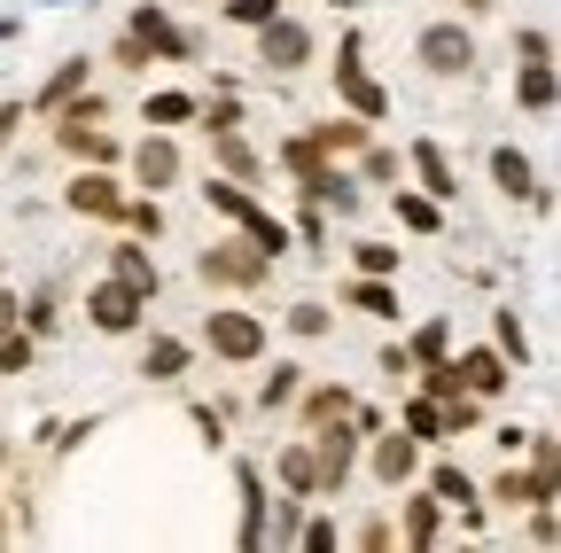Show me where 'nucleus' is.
<instances>
[{
  "instance_id": "7ed1b4c3",
  "label": "nucleus",
  "mask_w": 561,
  "mask_h": 553,
  "mask_svg": "<svg viewBox=\"0 0 561 553\" xmlns=\"http://www.w3.org/2000/svg\"><path fill=\"white\" fill-rule=\"evenodd\" d=\"M305 55H312L305 24H289V16H265V24H257V62H273V71H297Z\"/></svg>"
},
{
  "instance_id": "7c9ffc66",
  "label": "nucleus",
  "mask_w": 561,
  "mask_h": 553,
  "mask_svg": "<svg viewBox=\"0 0 561 553\" xmlns=\"http://www.w3.org/2000/svg\"><path fill=\"white\" fill-rule=\"evenodd\" d=\"M24 367H32V343L9 327V335H0V375H24Z\"/></svg>"
},
{
  "instance_id": "aec40b11",
  "label": "nucleus",
  "mask_w": 561,
  "mask_h": 553,
  "mask_svg": "<svg viewBox=\"0 0 561 553\" xmlns=\"http://www.w3.org/2000/svg\"><path fill=\"white\" fill-rule=\"evenodd\" d=\"M530 110H553V62H523V87H515Z\"/></svg>"
},
{
  "instance_id": "412c9836",
  "label": "nucleus",
  "mask_w": 561,
  "mask_h": 553,
  "mask_svg": "<svg viewBox=\"0 0 561 553\" xmlns=\"http://www.w3.org/2000/svg\"><path fill=\"white\" fill-rule=\"evenodd\" d=\"M405 429H413V437H453V429H445V405H437V398H413V405H405Z\"/></svg>"
},
{
  "instance_id": "c03bdc74",
  "label": "nucleus",
  "mask_w": 561,
  "mask_h": 553,
  "mask_svg": "<svg viewBox=\"0 0 561 553\" xmlns=\"http://www.w3.org/2000/svg\"><path fill=\"white\" fill-rule=\"evenodd\" d=\"M0 538H9V522H0Z\"/></svg>"
},
{
  "instance_id": "a211bd4d",
  "label": "nucleus",
  "mask_w": 561,
  "mask_h": 553,
  "mask_svg": "<svg viewBox=\"0 0 561 553\" xmlns=\"http://www.w3.org/2000/svg\"><path fill=\"white\" fill-rule=\"evenodd\" d=\"M117 281L140 289V297H157V265H149V250H117Z\"/></svg>"
},
{
  "instance_id": "72a5a7b5",
  "label": "nucleus",
  "mask_w": 561,
  "mask_h": 553,
  "mask_svg": "<svg viewBox=\"0 0 561 553\" xmlns=\"http://www.w3.org/2000/svg\"><path fill=\"white\" fill-rule=\"evenodd\" d=\"M273 9H280V0H227V16H234V24H265Z\"/></svg>"
},
{
  "instance_id": "9d476101",
  "label": "nucleus",
  "mask_w": 561,
  "mask_h": 553,
  "mask_svg": "<svg viewBox=\"0 0 561 553\" xmlns=\"http://www.w3.org/2000/svg\"><path fill=\"white\" fill-rule=\"evenodd\" d=\"M133 172H140V187H172L180 180V149L172 141H140L133 149Z\"/></svg>"
},
{
  "instance_id": "bb28decb",
  "label": "nucleus",
  "mask_w": 561,
  "mask_h": 553,
  "mask_svg": "<svg viewBox=\"0 0 561 553\" xmlns=\"http://www.w3.org/2000/svg\"><path fill=\"white\" fill-rule=\"evenodd\" d=\"M180 117H195L187 94H149V125H180Z\"/></svg>"
},
{
  "instance_id": "f03ea898",
  "label": "nucleus",
  "mask_w": 561,
  "mask_h": 553,
  "mask_svg": "<svg viewBox=\"0 0 561 553\" xmlns=\"http://www.w3.org/2000/svg\"><path fill=\"white\" fill-rule=\"evenodd\" d=\"M421 62H430L437 79H460L468 62H476V39L460 24H430V32H421Z\"/></svg>"
},
{
  "instance_id": "a19ab883",
  "label": "nucleus",
  "mask_w": 561,
  "mask_h": 553,
  "mask_svg": "<svg viewBox=\"0 0 561 553\" xmlns=\"http://www.w3.org/2000/svg\"><path fill=\"white\" fill-rule=\"evenodd\" d=\"M523 62H553V39L546 32H523Z\"/></svg>"
},
{
  "instance_id": "473e14b6",
  "label": "nucleus",
  "mask_w": 561,
  "mask_h": 553,
  "mask_svg": "<svg viewBox=\"0 0 561 553\" xmlns=\"http://www.w3.org/2000/svg\"><path fill=\"white\" fill-rule=\"evenodd\" d=\"M367 125H320V149H359Z\"/></svg>"
},
{
  "instance_id": "423d86ee",
  "label": "nucleus",
  "mask_w": 561,
  "mask_h": 553,
  "mask_svg": "<svg viewBox=\"0 0 561 553\" xmlns=\"http://www.w3.org/2000/svg\"><path fill=\"white\" fill-rule=\"evenodd\" d=\"M312 475H320V492H343V475H351V429H343V413H328L320 452H312Z\"/></svg>"
},
{
  "instance_id": "f257e3e1",
  "label": "nucleus",
  "mask_w": 561,
  "mask_h": 553,
  "mask_svg": "<svg viewBox=\"0 0 561 553\" xmlns=\"http://www.w3.org/2000/svg\"><path fill=\"white\" fill-rule=\"evenodd\" d=\"M210 195V211H227V219H242V234L273 257V250H289V227H280L265 203H250V187H234V180H219V187H203Z\"/></svg>"
},
{
  "instance_id": "20e7f679",
  "label": "nucleus",
  "mask_w": 561,
  "mask_h": 553,
  "mask_svg": "<svg viewBox=\"0 0 561 553\" xmlns=\"http://www.w3.org/2000/svg\"><path fill=\"white\" fill-rule=\"evenodd\" d=\"M265 250L250 242V250H203V281H227V289H250V281H265Z\"/></svg>"
},
{
  "instance_id": "4be33fe9",
  "label": "nucleus",
  "mask_w": 561,
  "mask_h": 553,
  "mask_svg": "<svg viewBox=\"0 0 561 553\" xmlns=\"http://www.w3.org/2000/svg\"><path fill=\"white\" fill-rule=\"evenodd\" d=\"M79 87H87V62H62V71L47 79V94H39V110H62V102L79 94Z\"/></svg>"
},
{
  "instance_id": "f3484780",
  "label": "nucleus",
  "mask_w": 561,
  "mask_h": 553,
  "mask_svg": "<svg viewBox=\"0 0 561 553\" xmlns=\"http://www.w3.org/2000/svg\"><path fill=\"white\" fill-rule=\"evenodd\" d=\"M375 475H382V483H405V475H413V437H382V445H375Z\"/></svg>"
},
{
  "instance_id": "4468645a",
  "label": "nucleus",
  "mask_w": 561,
  "mask_h": 553,
  "mask_svg": "<svg viewBox=\"0 0 561 553\" xmlns=\"http://www.w3.org/2000/svg\"><path fill=\"white\" fill-rule=\"evenodd\" d=\"M491 180H500L507 195H530V203H538V172L523 164V149H500V157H491Z\"/></svg>"
},
{
  "instance_id": "b1692460",
  "label": "nucleus",
  "mask_w": 561,
  "mask_h": 553,
  "mask_svg": "<svg viewBox=\"0 0 561 553\" xmlns=\"http://www.w3.org/2000/svg\"><path fill=\"white\" fill-rule=\"evenodd\" d=\"M398 227H413V234H437V203H430V195H398Z\"/></svg>"
},
{
  "instance_id": "6e6552de",
  "label": "nucleus",
  "mask_w": 561,
  "mask_h": 553,
  "mask_svg": "<svg viewBox=\"0 0 561 553\" xmlns=\"http://www.w3.org/2000/svg\"><path fill=\"white\" fill-rule=\"evenodd\" d=\"M335 87H343V102L359 110V117H382V87L359 71V39H343V62H335Z\"/></svg>"
},
{
  "instance_id": "dca6fc26",
  "label": "nucleus",
  "mask_w": 561,
  "mask_h": 553,
  "mask_svg": "<svg viewBox=\"0 0 561 553\" xmlns=\"http://www.w3.org/2000/svg\"><path fill=\"white\" fill-rule=\"evenodd\" d=\"M500 499H515V507H546V499H553V468H530V475H507V483H500Z\"/></svg>"
},
{
  "instance_id": "5701e85b",
  "label": "nucleus",
  "mask_w": 561,
  "mask_h": 553,
  "mask_svg": "<svg viewBox=\"0 0 561 553\" xmlns=\"http://www.w3.org/2000/svg\"><path fill=\"white\" fill-rule=\"evenodd\" d=\"M187 367V352H180V343H149V359H140V375H149V382H172Z\"/></svg>"
},
{
  "instance_id": "9b49d317",
  "label": "nucleus",
  "mask_w": 561,
  "mask_h": 553,
  "mask_svg": "<svg viewBox=\"0 0 561 553\" xmlns=\"http://www.w3.org/2000/svg\"><path fill=\"white\" fill-rule=\"evenodd\" d=\"M460 390H468V398L507 390V359H500V352H468V359H460Z\"/></svg>"
},
{
  "instance_id": "79ce46f5",
  "label": "nucleus",
  "mask_w": 561,
  "mask_h": 553,
  "mask_svg": "<svg viewBox=\"0 0 561 553\" xmlns=\"http://www.w3.org/2000/svg\"><path fill=\"white\" fill-rule=\"evenodd\" d=\"M367 180H398V157L390 149H367Z\"/></svg>"
},
{
  "instance_id": "f8f14e48",
  "label": "nucleus",
  "mask_w": 561,
  "mask_h": 553,
  "mask_svg": "<svg viewBox=\"0 0 561 553\" xmlns=\"http://www.w3.org/2000/svg\"><path fill=\"white\" fill-rule=\"evenodd\" d=\"M117 203H125V195H117L102 172H87L79 187H70V211H87V219H117Z\"/></svg>"
},
{
  "instance_id": "c756f323",
  "label": "nucleus",
  "mask_w": 561,
  "mask_h": 553,
  "mask_svg": "<svg viewBox=\"0 0 561 553\" xmlns=\"http://www.w3.org/2000/svg\"><path fill=\"white\" fill-rule=\"evenodd\" d=\"M117 219H125L133 234H157V227H164V211H157V203H117Z\"/></svg>"
},
{
  "instance_id": "2eb2a0df",
  "label": "nucleus",
  "mask_w": 561,
  "mask_h": 553,
  "mask_svg": "<svg viewBox=\"0 0 561 553\" xmlns=\"http://www.w3.org/2000/svg\"><path fill=\"white\" fill-rule=\"evenodd\" d=\"M242 545H265V483H257V468H242Z\"/></svg>"
},
{
  "instance_id": "37998d69",
  "label": "nucleus",
  "mask_w": 561,
  "mask_h": 553,
  "mask_svg": "<svg viewBox=\"0 0 561 553\" xmlns=\"http://www.w3.org/2000/svg\"><path fill=\"white\" fill-rule=\"evenodd\" d=\"M9 327H16V304H9V297H0V335H9Z\"/></svg>"
},
{
  "instance_id": "0eeeda50",
  "label": "nucleus",
  "mask_w": 561,
  "mask_h": 553,
  "mask_svg": "<svg viewBox=\"0 0 561 553\" xmlns=\"http://www.w3.org/2000/svg\"><path fill=\"white\" fill-rule=\"evenodd\" d=\"M140 304H149V297H140V289H125V281H102V289L87 297V312H94V327H110V335H125V327L140 320Z\"/></svg>"
},
{
  "instance_id": "c85d7f7f",
  "label": "nucleus",
  "mask_w": 561,
  "mask_h": 553,
  "mask_svg": "<svg viewBox=\"0 0 561 553\" xmlns=\"http://www.w3.org/2000/svg\"><path fill=\"white\" fill-rule=\"evenodd\" d=\"M500 359H530V335H523L515 312H500Z\"/></svg>"
},
{
  "instance_id": "6ab92c4d",
  "label": "nucleus",
  "mask_w": 561,
  "mask_h": 553,
  "mask_svg": "<svg viewBox=\"0 0 561 553\" xmlns=\"http://www.w3.org/2000/svg\"><path fill=\"white\" fill-rule=\"evenodd\" d=\"M405 545H421V553L437 545V499H413L405 507Z\"/></svg>"
},
{
  "instance_id": "39448f33",
  "label": "nucleus",
  "mask_w": 561,
  "mask_h": 553,
  "mask_svg": "<svg viewBox=\"0 0 561 553\" xmlns=\"http://www.w3.org/2000/svg\"><path fill=\"white\" fill-rule=\"evenodd\" d=\"M210 352H219V359H257L265 352V327L250 312H210Z\"/></svg>"
},
{
  "instance_id": "e433bc0d",
  "label": "nucleus",
  "mask_w": 561,
  "mask_h": 553,
  "mask_svg": "<svg viewBox=\"0 0 561 553\" xmlns=\"http://www.w3.org/2000/svg\"><path fill=\"white\" fill-rule=\"evenodd\" d=\"M219 157H227V172H250V149L234 141V133H227V125H219Z\"/></svg>"
},
{
  "instance_id": "a878e982",
  "label": "nucleus",
  "mask_w": 561,
  "mask_h": 553,
  "mask_svg": "<svg viewBox=\"0 0 561 553\" xmlns=\"http://www.w3.org/2000/svg\"><path fill=\"white\" fill-rule=\"evenodd\" d=\"M351 304H359V312H398V297L382 289V273H367V281L351 289Z\"/></svg>"
},
{
  "instance_id": "2f4dec72",
  "label": "nucleus",
  "mask_w": 561,
  "mask_h": 553,
  "mask_svg": "<svg viewBox=\"0 0 561 553\" xmlns=\"http://www.w3.org/2000/svg\"><path fill=\"white\" fill-rule=\"evenodd\" d=\"M413 359H421V367H430V359H445V320H430V327L413 335Z\"/></svg>"
},
{
  "instance_id": "ea45409f",
  "label": "nucleus",
  "mask_w": 561,
  "mask_h": 553,
  "mask_svg": "<svg viewBox=\"0 0 561 553\" xmlns=\"http://www.w3.org/2000/svg\"><path fill=\"white\" fill-rule=\"evenodd\" d=\"M289 327H297V335H320V327H328V312H320V304H297V312H289Z\"/></svg>"
},
{
  "instance_id": "1a4fd4ad",
  "label": "nucleus",
  "mask_w": 561,
  "mask_h": 553,
  "mask_svg": "<svg viewBox=\"0 0 561 553\" xmlns=\"http://www.w3.org/2000/svg\"><path fill=\"white\" fill-rule=\"evenodd\" d=\"M133 47H140V55H149V47H157V55H187V32H180L164 9H140V16H133Z\"/></svg>"
},
{
  "instance_id": "4c0bfd02",
  "label": "nucleus",
  "mask_w": 561,
  "mask_h": 553,
  "mask_svg": "<svg viewBox=\"0 0 561 553\" xmlns=\"http://www.w3.org/2000/svg\"><path fill=\"white\" fill-rule=\"evenodd\" d=\"M328 413H351V398L343 390H312V422H328Z\"/></svg>"
},
{
  "instance_id": "393cba45",
  "label": "nucleus",
  "mask_w": 561,
  "mask_h": 553,
  "mask_svg": "<svg viewBox=\"0 0 561 553\" xmlns=\"http://www.w3.org/2000/svg\"><path fill=\"white\" fill-rule=\"evenodd\" d=\"M280 483H289V492H320V475H312V452H305V445L280 452Z\"/></svg>"
},
{
  "instance_id": "f704fd0d",
  "label": "nucleus",
  "mask_w": 561,
  "mask_h": 553,
  "mask_svg": "<svg viewBox=\"0 0 561 553\" xmlns=\"http://www.w3.org/2000/svg\"><path fill=\"white\" fill-rule=\"evenodd\" d=\"M437 499H453V507H468V475H460V468H437Z\"/></svg>"
},
{
  "instance_id": "58836bf2",
  "label": "nucleus",
  "mask_w": 561,
  "mask_h": 553,
  "mask_svg": "<svg viewBox=\"0 0 561 553\" xmlns=\"http://www.w3.org/2000/svg\"><path fill=\"white\" fill-rule=\"evenodd\" d=\"M359 265H367V273H390V265H398V250H382V242H359Z\"/></svg>"
},
{
  "instance_id": "ddd939ff",
  "label": "nucleus",
  "mask_w": 561,
  "mask_h": 553,
  "mask_svg": "<svg viewBox=\"0 0 561 553\" xmlns=\"http://www.w3.org/2000/svg\"><path fill=\"white\" fill-rule=\"evenodd\" d=\"M413 172H421V187H430V195H460V180H453V164H445L437 141H421V149H413Z\"/></svg>"
},
{
  "instance_id": "cd10ccee",
  "label": "nucleus",
  "mask_w": 561,
  "mask_h": 553,
  "mask_svg": "<svg viewBox=\"0 0 561 553\" xmlns=\"http://www.w3.org/2000/svg\"><path fill=\"white\" fill-rule=\"evenodd\" d=\"M320 157H328V149H320V141H297V149H289V172H297V180H305V187H312V180H320V172H328V164H320Z\"/></svg>"
},
{
  "instance_id": "c9c22d12",
  "label": "nucleus",
  "mask_w": 561,
  "mask_h": 553,
  "mask_svg": "<svg viewBox=\"0 0 561 553\" xmlns=\"http://www.w3.org/2000/svg\"><path fill=\"white\" fill-rule=\"evenodd\" d=\"M280 398H297V367H273V382H265V405H280Z\"/></svg>"
}]
</instances>
